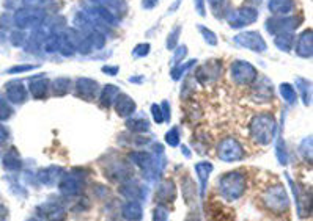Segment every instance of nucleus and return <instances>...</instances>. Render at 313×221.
Returning a JSON list of instances; mask_svg holds the SVG:
<instances>
[{
	"label": "nucleus",
	"mask_w": 313,
	"mask_h": 221,
	"mask_svg": "<svg viewBox=\"0 0 313 221\" xmlns=\"http://www.w3.org/2000/svg\"><path fill=\"white\" fill-rule=\"evenodd\" d=\"M280 93L282 96L285 97V100L291 102V104H294L296 102V91H294V88L288 83H282L280 85Z\"/></svg>",
	"instance_id": "18"
},
{
	"label": "nucleus",
	"mask_w": 313,
	"mask_h": 221,
	"mask_svg": "<svg viewBox=\"0 0 313 221\" xmlns=\"http://www.w3.org/2000/svg\"><path fill=\"white\" fill-rule=\"evenodd\" d=\"M296 52L302 58H310L311 57V30H305L296 44Z\"/></svg>",
	"instance_id": "11"
},
{
	"label": "nucleus",
	"mask_w": 313,
	"mask_h": 221,
	"mask_svg": "<svg viewBox=\"0 0 313 221\" xmlns=\"http://www.w3.org/2000/svg\"><path fill=\"white\" fill-rule=\"evenodd\" d=\"M235 42L243 46L246 49H250L253 52H264L267 49L266 41L261 38L258 32H244L235 36Z\"/></svg>",
	"instance_id": "5"
},
{
	"label": "nucleus",
	"mask_w": 313,
	"mask_h": 221,
	"mask_svg": "<svg viewBox=\"0 0 313 221\" xmlns=\"http://www.w3.org/2000/svg\"><path fill=\"white\" fill-rule=\"evenodd\" d=\"M293 33H280V35H276L274 38V44L283 52H290L291 47H293Z\"/></svg>",
	"instance_id": "15"
},
{
	"label": "nucleus",
	"mask_w": 313,
	"mask_h": 221,
	"mask_svg": "<svg viewBox=\"0 0 313 221\" xmlns=\"http://www.w3.org/2000/svg\"><path fill=\"white\" fill-rule=\"evenodd\" d=\"M180 32H181V27H175L172 32H170L168 38H167V49L170 50H175L176 49V42H178V38H180Z\"/></svg>",
	"instance_id": "19"
},
{
	"label": "nucleus",
	"mask_w": 313,
	"mask_h": 221,
	"mask_svg": "<svg viewBox=\"0 0 313 221\" xmlns=\"http://www.w3.org/2000/svg\"><path fill=\"white\" fill-rule=\"evenodd\" d=\"M35 66H30V65H25V66H18V68H11L8 72H18V71H30L33 69Z\"/></svg>",
	"instance_id": "29"
},
{
	"label": "nucleus",
	"mask_w": 313,
	"mask_h": 221,
	"mask_svg": "<svg viewBox=\"0 0 313 221\" xmlns=\"http://www.w3.org/2000/svg\"><path fill=\"white\" fill-rule=\"evenodd\" d=\"M98 90V83L92 79H79L76 83V91L83 99H92Z\"/></svg>",
	"instance_id": "10"
},
{
	"label": "nucleus",
	"mask_w": 313,
	"mask_h": 221,
	"mask_svg": "<svg viewBox=\"0 0 313 221\" xmlns=\"http://www.w3.org/2000/svg\"><path fill=\"white\" fill-rule=\"evenodd\" d=\"M220 188L223 196L235 199L241 196V193L244 191V178L239 176V173H232L229 176H223L220 181Z\"/></svg>",
	"instance_id": "3"
},
{
	"label": "nucleus",
	"mask_w": 313,
	"mask_h": 221,
	"mask_svg": "<svg viewBox=\"0 0 313 221\" xmlns=\"http://www.w3.org/2000/svg\"><path fill=\"white\" fill-rule=\"evenodd\" d=\"M118 93L117 90V86H113V85H107L103 93H101V102L104 105H109L110 102H113V97H115V94Z\"/></svg>",
	"instance_id": "17"
},
{
	"label": "nucleus",
	"mask_w": 313,
	"mask_h": 221,
	"mask_svg": "<svg viewBox=\"0 0 313 221\" xmlns=\"http://www.w3.org/2000/svg\"><path fill=\"white\" fill-rule=\"evenodd\" d=\"M198 30L202 32V35H203L205 41L209 44V46H216V44H217V38H216V33H214V32L208 30L206 27H198Z\"/></svg>",
	"instance_id": "21"
},
{
	"label": "nucleus",
	"mask_w": 313,
	"mask_h": 221,
	"mask_svg": "<svg viewBox=\"0 0 313 221\" xmlns=\"http://www.w3.org/2000/svg\"><path fill=\"white\" fill-rule=\"evenodd\" d=\"M103 71H104V72H110L109 76H115V72H118V68H110V66H106V68H103Z\"/></svg>",
	"instance_id": "30"
},
{
	"label": "nucleus",
	"mask_w": 313,
	"mask_h": 221,
	"mask_svg": "<svg viewBox=\"0 0 313 221\" xmlns=\"http://www.w3.org/2000/svg\"><path fill=\"white\" fill-rule=\"evenodd\" d=\"M195 65V60H191V62H188L186 65H183V66H176V69H173L172 71V79H175V80H178L184 72H186L191 66H194Z\"/></svg>",
	"instance_id": "22"
},
{
	"label": "nucleus",
	"mask_w": 313,
	"mask_h": 221,
	"mask_svg": "<svg viewBox=\"0 0 313 221\" xmlns=\"http://www.w3.org/2000/svg\"><path fill=\"white\" fill-rule=\"evenodd\" d=\"M257 2H260V0H257Z\"/></svg>",
	"instance_id": "31"
},
{
	"label": "nucleus",
	"mask_w": 313,
	"mask_h": 221,
	"mask_svg": "<svg viewBox=\"0 0 313 221\" xmlns=\"http://www.w3.org/2000/svg\"><path fill=\"white\" fill-rule=\"evenodd\" d=\"M148 52H150V44H139V46L136 47V50H134V55L136 57H145V55H148Z\"/></svg>",
	"instance_id": "25"
},
{
	"label": "nucleus",
	"mask_w": 313,
	"mask_h": 221,
	"mask_svg": "<svg viewBox=\"0 0 313 221\" xmlns=\"http://www.w3.org/2000/svg\"><path fill=\"white\" fill-rule=\"evenodd\" d=\"M49 85H51V83H49L48 80H38V82H33V83H32L30 90H32V93H33L35 97L41 99V97H44V96L48 94Z\"/></svg>",
	"instance_id": "16"
},
{
	"label": "nucleus",
	"mask_w": 313,
	"mask_h": 221,
	"mask_svg": "<svg viewBox=\"0 0 313 221\" xmlns=\"http://www.w3.org/2000/svg\"><path fill=\"white\" fill-rule=\"evenodd\" d=\"M52 88L55 90L57 94H65L69 88V80L68 79H57L54 83H52Z\"/></svg>",
	"instance_id": "20"
},
{
	"label": "nucleus",
	"mask_w": 313,
	"mask_h": 221,
	"mask_svg": "<svg viewBox=\"0 0 313 221\" xmlns=\"http://www.w3.org/2000/svg\"><path fill=\"white\" fill-rule=\"evenodd\" d=\"M10 115H11V110L8 104L0 97V120H7V118H10Z\"/></svg>",
	"instance_id": "24"
},
{
	"label": "nucleus",
	"mask_w": 313,
	"mask_h": 221,
	"mask_svg": "<svg viewBox=\"0 0 313 221\" xmlns=\"http://www.w3.org/2000/svg\"><path fill=\"white\" fill-rule=\"evenodd\" d=\"M115 108H117V112H118L120 115L126 116V115H131V113L134 112L136 105H134V102L131 100L129 96H120V97L117 99Z\"/></svg>",
	"instance_id": "14"
},
{
	"label": "nucleus",
	"mask_w": 313,
	"mask_h": 221,
	"mask_svg": "<svg viewBox=\"0 0 313 221\" xmlns=\"http://www.w3.org/2000/svg\"><path fill=\"white\" fill-rule=\"evenodd\" d=\"M301 18H274L269 19L266 28L269 33L280 35V33H293L294 28L299 25Z\"/></svg>",
	"instance_id": "6"
},
{
	"label": "nucleus",
	"mask_w": 313,
	"mask_h": 221,
	"mask_svg": "<svg viewBox=\"0 0 313 221\" xmlns=\"http://www.w3.org/2000/svg\"><path fill=\"white\" fill-rule=\"evenodd\" d=\"M195 7H197V13L205 16V5H203V0H195Z\"/></svg>",
	"instance_id": "28"
},
{
	"label": "nucleus",
	"mask_w": 313,
	"mask_h": 221,
	"mask_svg": "<svg viewBox=\"0 0 313 221\" xmlns=\"http://www.w3.org/2000/svg\"><path fill=\"white\" fill-rule=\"evenodd\" d=\"M186 46H181V47H178L176 49V53H175V57H173V62L176 63V65H180V62H181V58H184L186 57Z\"/></svg>",
	"instance_id": "26"
},
{
	"label": "nucleus",
	"mask_w": 313,
	"mask_h": 221,
	"mask_svg": "<svg viewBox=\"0 0 313 221\" xmlns=\"http://www.w3.org/2000/svg\"><path fill=\"white\" fill-rule=\"evenodd\" d=\"M219 155L222 160L233 161V160H238V158L243 157V149H241V146L236 140L227 138L219 146Z\"/></svg>",
	"instance_id": "8"
},
{
	"label": "nucleus",
	"mask_w": 313,
	"mask_h": 221,
	"mask_svg": "<svg viewBox=\"0 0 313 221\" xmlns=\"http://www.w3.org/2000/svg\"><path fill=\"white\" fill-rule=\"evenodd\" d=\"M211 8H212V13L217 14V16H220V13L223 11L225 8V4H227V0H208Z\"/></svg>",
	"instance_id": "23"
},
{
	"label": "nucleus",
	"mask_w": 313,
	"mask_h": 221,
	"mask_svg": "<svg viewBox=\"0 0 313 221\" xmlns=\"http://www.w3.org/2000/svg\"><path fill=\"white\" fill-rule=\"evenodd\" d=\"M258 18V13L255 8L252 7H243L236 11H233L232 14H229V24L230 27L233 28H243V27H247L250 25L252 22H255Z\"/></svg>",
	"instance_id": "4"
},
{
	"label": "nucleus",
	"mask_w": 313,
	"mask_h": 221,
	"mask_svg": "<svg viewBox=\"0 0 313 221\" xmlns=\"http://www.w3.org/2000/svg\"><path fill=\"white\" fill-rule=\"evenodd\" d=\"M7 96L11 102H16V104H21L27 99V91H25V86H22V83L19 82H14L10 83L7 88Z\"/></svg>",
	"instance_id": "12"
},
{
	"label": "nucleus",
	"mask_w": 313,
	"mask_h": 221,
	"mask_svg": "<svg viewBox=\"0 0 313 221\" xmlns=\"http://www.w3.org/2000/svg\"><path fill=\"white\" fill-rule=\"evenodd\" d=\"M222 71V66L219 62H208L203 66H200L197 69V79L198 82H209V80H214Z\"/></svg>",
	"instance_id": "9"
},
{
	"label": "nucleus",
	"mask_w": 313,
	"mask_h": 221,
	"mask_svg": "<svg viewBox=\"0 0 313 221\" xmlns=\"http://www.w3.org/2000/svg\"><path fill=\"white\" fill-rule=\"evenodd\" d=\"M158 2L159 0H144V2H142V7L150 10V8H154L156 5H158Z\"/></svg>",
	"instance_id": "27"
},
{
	"label": "nucleus",
	"mask_w": 313,
	"mask_h": 221,
	"mask_svg": "<svg viewBox=\"0 0 313 221\" xmlns=\"http://www.w3.org/2000/svg\"><path fill=\"white\" fill-rule=\"evenodd\" d=\"M232 77L238 85H250L253 80L257 79V69H255L250 63L238 60L232 65Z\"/></svg>",
	"instance_id": "2"
},
{
	"label": "nucleus",
	"mask_w": 313,
	"mask_h": 221,
	"mask_svg": "<svg viewBox=\"0 0 313 221\" xmlns=\"http://www.w3.org/2000/svg\"><path fill=\"white\" fill-rule=\"evenodd\" d=\"M293 0H269V11L279 14V16H285V14H290L293 11Z\"/></svg>",
	"instance_id": "13"
},
{
	"label": "nucleus",
	"mask_w": 313,
	"mask_h": 221,
	"mask_svg": "<svg viewBox=\"0 0 313 221\" xmlns=\"http://www.w3.org/2000/svg\"><path fill=\"white\" fill-rule=\"evenodd\" d=\"M41 19H42L41 10L27 8V10H19V11H16V14H14V22H16V25L19 28L35 25V24L41 22Z\"/></svg>",
	"instance_id": "7"
},
{
	"label": "nucleus",
	"mask_w": 313,
	"mask_h": 221,
	"mask_svg": "<svg viewBox=\"0 0 313 221\" xmlns=\"http://www.w3.org/2000/svg\"><path fill=\"white\" fill-rule=\"evenodd\" d=\"M276 130V121L271 115H257L252 120L250 124V132L255 140L260 143H269L274 135Z\"/></svg>",
	"instance_id": "1"
}]
</instances>
